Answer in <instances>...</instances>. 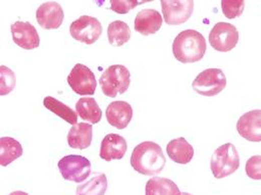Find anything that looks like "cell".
<instances>
[{
	"label": "cell",
	"instance_id": "1",
	"mask_svg": "<svg viewBox=\"0 0 261 195\" xmlns=\"http://www.w3.org/2000/svg\"><path fill=\"white\" fill-rule=\"evenodd\" d=\"M166 164L163 150L160 145L146 141L137 145L130 156L132 167L140 174L154 176L162 172Z\"/></svg>",
	"mask_w": 261,
	"mask_h": 195
},
{
	"label": "cell",
	"instance_id": "2",
	"mask_svg": "<svg viewBox=\"0 0 261 195\" xmlns=\"http://www.w3.org/2000/svg\"><path fill=\"white\" fill-rule=\"evenodd\" d=\"M207 50L205 37L194 30L179 33L173 41V55L183 64L197 63L203 59Z\"/></svg>",
	"mask_w": 261,
	"mask_h": 195
},
{
	"label": "cell",
	"instance_id": "3",
	"mask_svg": "<svg viewBox=\"0 0 261 195\" xmlns=\"http://www.w3.org/2000/svg\"><path fill=\"white\" fill-rule=\"evenodd\" d=\"M130 84V70L122 65L109 66L99 78L102 93L110 98L125 94Z\"/></svg>",
	"mask_w": 261,
	"mask_h": 195
},
{
	"label": "cell",
	"instance_id": "4",
	"mask_svg": "<svg viewBox=\"0 0 261 195\" xmlns=\"http://www.w3.org/2000/svg\"><path fill=\"white\" fill-rule=\"evenodd\" d=\"M210 166L214 177L217 179H222L233 174L240 166L236 147L231 143L218 147L212 155Z\"/></svg>",
	"mask_w": 261,
	"mask_h": 195
},
{
	"label": "cell",
	"instance_id": "5",
	"mask_svg": "<svg viewBox=\"0 0 261 195\" xmlns=\"http://www.w3.org/2000/svg\"><path fill=\"white\" fill-rule=\"evenodd\" d=\"M227 80L220 68H207L201 71L192 83L197 94L205 97H213L220 94L226 87Z\"/></svg>",
	"mask_w": 261,
	"mask_h": 195
},
{
	"label": "cell",
	"instance_id": "6",
	"mask_svg": "<svg viewBox=\"0 0 261 195\" xmlns=\"http://www.w3.org/2000/svg\"><path fill=\"white\" fill-rule=\"evenodd\" d=\"M58 166L63 178L72 182H83L92 172L90 160L81 155L65 156L59 161Z\"/></svg>",
	"mask_w": 261,
	"mask_h": 195
},
{
	"label": "cell",
	"instance_id": "7",
	"mask_svg": "<svg viewBox=\"0 0 261 195\" xmlns=\"http://www.w3.org/2000/svg\"><path fill=\"white\" fill-rule=\"evenodd\" d=\"M67 84L71 90L81 96H93L97 89L94 72L83 64H76L67 76Z\"/></svg>",
	"mask_w": 261,
	"mask_h": 195
},
{
	"label": "cell",
	"instance_id": "8",
	"mask_svg": "<svg viewBox=\"0 0 261 195\" xmlns=\"http://www.w3.org/2000/svg\"><path fill=\"white\" fill-rule=\"evenodd\" d=\"M69 33L75 40L90 45L99 38L102 33V27L98 18L83 15L70 25Z\"/></svg>",
	"mask_w": 261,
	"mask_h": 195
},
{
	"label": "cell",
	"instance_id": "9",
	"mask_svg": "<svg viewBox=\"0 0 261 195\" xmlns=\"http://www.w3.org/2000/svg\"><path fill=\"white\" fill-rule=\"evenodd\" d=\"M239 33L237 29L228 22L216 23L209 33V42L217 52L227 53L238 43Z\"/></svg>",
	"mask_w": 261,
	"mask_h": 195
},
{
	"label": "cell",
	"instance_id": "10",
	"mask_svg": "<svg viewBox=\"0 0 261 195\" xmlns=\"http://www.w3.org/2000/svg\"><path fill=\"white\" fill-rule=\"evenodd\" d=\"M161 5L165 22L169 26L185 23L194 9L193 0H162Z\"/></svg>",
	"mask_w": 261,
	"mask_h": 195
},
{
	"label": "cell",
	"instance_id": "11",
	"mask_svg": "<svg viewBox=\"0 0 261 195\" xmlns=\"http://www.w3.org/2000/svg\"><path fill=\"white\" fill-rule=\"evenodd\" d=\"M64 18V9L56 1L42 3L36 10L37 22L43 30H58L63 25Z\"/></svg>",
	"mask_w": 261,
	"mask_h": 195
},
{
	"label": "cell",
	"instance_id": "12",
	"mask_svg": "<svg viewBox=\"0 0 261 195\" xmlns=\"http://www.w3.org/2000/svg\"><path fill=\"white\" fill-rule=\"evenodd\" d=\"M236 129L239 135L249 142H261V110H253L242 115Z\"/></svg>",
	"mask_w": 261,
	"mask_h": 195
},
{
	"label": "cell",
	"instance_id": "13",
	"mask_svg": "<svg viewBox=\"0 0 261 195\" xmlns=\"http://www.w3.org/2000/svg\"><path fill=\"white\" fill-rule=\"evenodd\" d=\"M127 150L128 144L123 136L109 134L101 141L99 156L108 162L112 160H120L125 156Z\"/></svg>",
	"mask_w": 261,
	"mask_h": 195
},
{
	"label": "cell",
	"instance_id": "14",
	"mask_svg": "<svg viewBox=\"0 0 261 195\" xmlns=\"http://www.w3.org/2000/svg\"><path fill=\"white\" fill-rule=\"evenodd\" d=\"M106 117L109 124L119 130L128 127L133 118V108L129 103L124 101H115L111 103L106 110Z\"/></svg>",
	"mask_w": 261,
	"mask_h": 195
},
{
	"label": "cell",
	"instance_id": "15",
	"mask_svg": "<svg viewBox=\"0 0 261 195\" xmlns=\"http://www.w3.org/2000/svg\"><path fill=\"white\" fill-rule=\"evenodd\" d=\"M13 41L24 50H34L39 46V35L31 22L16 21L11 26Z\"/></svg>",
	"mask_w": 261,
	"mask_h": 195
},
{
	"label": "cell",
	"instance_id": "16",
	"mask_svg": "<svg viewBox=\"0 0 261 195\" xmlns=\"http://www.w3.org/2000/svg\"><path fill=\"white\" fill-rule=\"evenodd\" d=\"M163 23L161 14L155 9H143L135 18V31L142 35H152L157 33Z\"/></svg>",
	"mask_w": 261,
	"mask_h": 195
},
{
	"label": "cell",
	"instance_id": "17",
	"mask_svg": "<svg viewBox=\"0 0 261 195\" xmlns=\"http://www.w3.org/2000/svg\"><path fill=\"white\" fill-rule=\"evenodd\" d=\"M93 140V126L79 123L73 125L67 134V143L70 148L84 150L91 146Z\"/></svg>",
	"mask_w": 261,
	"mask_h": 195
},
{
	"label": "cell",
	"instance_id": "18",
	"mask_svg": "<svg viewBox=\"0 0 261 195\" xmlns=\"http://www.w3.org/2000/svg\"><path fill=\"white\" fill-rule=\"evenodd\" d=\"M167 154L171 160L178 164H188L194 156V148L183 137L170 141L167 145Z\"/></svg>",
	"mask_w": 261,
	"mask_h": 195
},
{
	"label": "cell",
	"instance_id": "19",
	"mask_svg": "<svg viewBox=\"0 0 261 195\" xmlns=\"http://www.w3.org/2000/svg\"><path fill=\"white\" fill-rule=\"evenodd\" d=\"M75 109L77 115L86 122L94 125L101 120V110L94 98H81L75 104Z\"/></svg>",
	"mask_w": 261,
	"mask_h": 195
},
{
	"label": "cell",
	"instance_id": "20",
	"mask_svg": "<svg viewBox=\"0 0 261 195\" xmlns=\"http://www.w3.org/2000/svg\"><path fill=\"white\" fill-rule=\"evenodd\" d=\"M23 154L22 146L11 137L0 138V165L7 166Z\"/></svg>",
	"mask_w": 261,
	"mask_h": 195
},
{
	"label": "cell",
	"instance_id": "21",
	"mask_svg": "<svg viewBox=\"0 0 261 195\" xmlns=\"http://www.w3.org/2000/svg\"><path fill=\"white\" fill-rule=\"evenodd\" d=\"M146 195H182V193L172 180L163 177H154L146 184Z\"/></svg>",
	"mask_w": 261,
	"mask_h": 195
},
{
	"label": "cell",
	"instance_id": "22",
	"mask_svg": "<svg viewBox=\"0 0 261 195\" xmlns=\"http://www.w3.org/2000/svg\"><path fill=\"white\" fill-rule=\"evenodd\" d=\"M43 106L48 111L56 114L58 117L64 119L68 124H71L72 126L77 124L79 115H76V113L71 108H69L61 101L57 100L56 98L50 97V96L44 98Z\"/></svg>",
	"mask_w": 261,
	"mask_h": 195
},
{
	"label": "cell",
	"instance_id": "23",
	"mask_svg": "<svg viewBox=\"0 0 261 195\" xmlns=\"http://www.w3.org/2000/svg\"><path fill=\"white\" fill-rule=\"evenodd\" d=\"M108 38L112 45L122 46L127 43L130 38V30L129 26L122 21L116 20L109 25Z\"/></svg>",
	"mask_w": 261,
	"mask_h": 195
},
{
	"label": "cell",
	"instance_id": "24",
	"mask_svg": "<svg viewBox=\"0 0 261 195\" xmlns=\"http://www.w3.org/2000/svg\"><path fill=\"white\" fill-rule=\"evenodd\" d=\"M107 189V176L103 173H98L88 182L79 185L76 187L75 195H105Z\"/></svg>",
	"mask_w": 261,
	"mask_h": 195
},
{
	"label": "cell",
	"instance_id": "25",
	"mask_svg": "<svg viewBox=\"0 0 261 195\" xmlns=\"http://www.w3.org/2000/svg\"><path fill=\"white\" fill-rule=\"evenodd\" d=\"M16 79L13 70L5 65L0 66V95H8L14 89Z\"/></svg>",
	"mask_w": 261,
	"mask_h": 195
},
{
	"label": "cell",
	"instance_id": "26",
	"mask_svg": "<svg viewBox=\"0 0 261 195\" xmlns=\"http://www.w3.org/2000/svg\"><path fill=\"white\" fill-rule=\"evenodd\" d=\"M245 2L243 0H222L221 7L223 14L229 18L234 19L239 17L244 10Z\"/></svg>",
	"mask_w": 261,
	"mask_h": 195
},
{
	"label": "cell",
	"instance_id": "27",
	"mask_svg": "<svg viewBox=\"0 0 261 195\" xmlns=\"http://www.w3.org/2000/svg\"><path fill=\"white\" fill-rule=\"evenodd\" d=\"M246 175L253 180H261V155L249 158L245 165Z\"/></svg>",
	"mask_w": 261,
	"mask_h": 195
},
{
	"label": "cell",
	"instance_id": "28",
	"mask_svg": "<svg viewBox=\"0 0 261 195\" xmlns=\"http://www.w3.org/2000/svg\"><path fill=\"white\" fill-rule=\"evenodd\" d=\"M139 4L142 3L137 0H112L111 9L119 14H127L130 9H134Z\"/></svg>",
	"mask_w": 261,
	"mask_h": 195
},
{
	"label": "cell",
	"instance_id": "29",
	"mask_svg": "<svg viewBox=\"0 0 261 195\" xmlns=\"http://www.w3.org/2000/svg\"><path fill=\"white\" fill-rule=\"evenodd\" d=\"M9 195H30L29 193H27V192H24V191H13V192H11Z\"/></svg>",
	"mask_w": 261,
	"mask_h": 195
},
{
	"label": "cell",
	"instance_id": "30",
	"mask_svg": "<svg viewBox=\"0 0 261 195\" xmlns=\"http://www.w3.org/2000/svg\"><path fill=\"white\" fill-rule=\"evenodd\" d=\"M182 195H192V194H190V193H188V192H182Z\"/></svg>",
	"mask_w": 261,
	"mask_h": 195
}]
</instances>
